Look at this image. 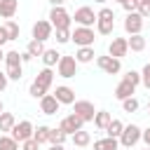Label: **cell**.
I'll use <instances>...</instances> for the list:
<instances>
[{
  "label": "cell",
  "instance_id": "35",
  "mask_svg": "<svg viewBox=\"0 0 150 150\" xmlns=\"http://www.w3.org/2000/svg\"><path fill=\"white\" fill-rule=\"evenodd\" d=\"M141 84L150 91V63H145V66H143V70H141Z\"/></svg>",
  "mask_w": 150,
  "mask_h": 150
},
{
  "label": "cell",
  "instance_id": "8",
  "mask_svg": "<svg viewBox=\"0 0 150 150\" xmlns=\"http://www.w3.org/2000/svg\"><path fill=\"white\" fill-rule=\"evenodd\" d=\"M77 61H75V56H61V61H59V66H56V73L63 77V80H70V77H75L77 75Z\"/></svg>",
  "mask_w": 150,
  "mask_h": 150
},
{
  "label": "cell",
  "instance_id": "44",
  "mask_svg": "<svg viewBox=\"0 0 150 150\" xmlns=\"http://www.w3.org/2000/svg\"><path fill=\"white\" fill-rule=\"evenodd\" d=\"M21 61H23V63H30V61H33V56H30L28 52H23V54H21Z\"/></svg>",
  "mask_w": 150,
  "mask_h": 150
},
{
  "label": "cell",
  "instance_id": "22",
  "mask_svg": "<svg viewBox=\"0 0 150 150\" xmlns=\"http://www.w3.org/2000/svg\"><path fill=\"white\" fill-rule=\"evenodd\" d=\"M117 148H120V141L117 138H110V136L94 141V150H117Z\"/></svg>",
  "mask_w": 150,
  "mask_h": 150
},
{
  "label": "cell",
  "instance_id": "14",
  "mask_svg": "<svg viewBox=\"0 0 150 150\" xmlns=\"http://www.w3.org/2000/svg\"><path fill=\"white\" fill-rule=\"evenodd\" d=\"M54 96H56V101H59L61 105H73V103L77 101V98H75V89L68 87V84H59L56 91H54Z\"/></svg>",
  "mask_w": 150,
  "mask_h": 150
},
{
  "label": "cell",
  "instance_id": "13",
  "mask_svg": "<svg viewBox=\"0 0 150 150\" xmlns=\"http://www.w3.org/2000/svg\"><path fill=\"white\" fill-rule=\"evenodd\" d=\"M129 54V40L127 38H112V42L108 45V56H115V59H124Z\"/></svg>",
  "mask_w": 150,
  "mask_h": 150
},
{
  "label": "cell",
  "instance_id": "36",
  "mask_svg": "<svg viewBox=\"0 0 150 150\" xmlns=\"http://www.w3.org/2000/svg\"><path fill=\"white\" fill-rule=\"evenodd\" d=\"M5 73H7V77L14 80V82H19V80L23 77V68H5Z\"/></svg>",
  "mask_w": 150,
  "mask_h": 150
},
{
  "label": "cell",
  "instance_id": "41",
  "mask_svg": "<svg viewBox=\"0 0 150 150\" xmlns=\"http://www.w3.org/2000/svg\"><path fill=\"white\" fill-rule=\"evenodd\" d=\"M38 148H40V145H38L33 138H30V141H26V143H21V150H38Z\"/></svg>",
  "mask_w": 150,
  "mask_h": 150
},
{
  "label": "cell",
  "instance_id": "7",
  "mask_svg": "<svg viewBox=\"0 0 150 150\" xmlns=\"http://www.w3.org/2000/svg\"><path fill=\"white\" fill-rule=\"evenodd\" d=\"M73 21L77 23V26H84V28H94L96 26V14H94V9L91 7H77L75 9V14H73Z\"/></svg>",
  "mask_w": 150,
  "mask_h": 150
},
{
  "label": "cell",
  "instance_id": "46",
  "mask_svg": "<svg viewBox=\"0 0 150 150\" xmlns=\"http://www.w3.org/2000/svg\"><path fill=\"white\" fill-rule=\"evenodd\" d=\"M47 150H66V145H49Z\"/></svg>",
  "mask_w": 150,
  "mask_h": 150
},
{
  "label": "cell",
  "instance_id": "42",
  "mask_svg": "<svg viewBox=\"0 0 150 150\" xmlns=\"http://www.w3.org/2000/svg\"><path fill=\"white\" fill-rule=\"evenodd\" d=\"M141 141L145 143V148H150V129H143V136H141Z\"/></svg>",
  "mask_w": 150,
  "mask_h": 150
},
{
  "label": "cell",
  "instance_id": "29",
  "mask_svg": "<svg viewBox=\"0 0 150 150\" xmlns=\"http://www.w3.org/2000/svg\"><path fill=\"white\" fill-rule=\"evenodd\" d=\"M2 28H5V33H7V40H19V23H16L14 19L5 21Z\"/></svg>",
  "mask_w": 150,
  "mask_h": 150
},
{
  "label": "cell",
  "instance_id": "5",
  "mask_svg": "<svg viewBox=\"0 0 150 150\" xmlns=\"http://www.w3.org/2000/svg\"><path fill=\"white\" fill-rule=\"evenodd\" d=\"M141 136H143V129L138 124H124V131L120 136V145L122 148H134L141 141Z\"/></svg>",
  "mask_w": 150,
  "mask_h": 150
},
{
  "label": "cell",
  "instance_id": "31",
  "mask_svg": "<svg viewBox=\"0 0 150 150\" xmlns=\"http://www.w3.org/2000/svg\"><path fill=\"white\" fill-rule=\"evenodd\" d=\"M112 30H115V21H101V19H96V33L98 35H112Z\"/></svg>",
  "mask_w": 150,
  "mask_h": 150
},
{
  "label": "cell",
  "instance_id": "34",
  "mask_svg": "<svg viewBox=\"0 0 150 150\" xmlns=\"http://www.w3.org/2000/svg\"><path fill=\"white\" fill-rule=\"evenodd\" d=\"M96 19H101V21H115V12L110 7H101L96 12Z\"/></svg>",
  "mask_w": 150,
  "mask_h": 150
},
{
  "label": "cell",
  "instance_id": "19",
  "mask_svg": "<svg viewBox=\"0 0 150 150\" xmlns=\"http://www.w3.org/2000/svg\"><path fill=\"white\" fill-rule=\"evenodd\" d=\"M61 56H63V54H59L56 49H45V54H42L40 59H42V63H45V68H54V66H59V61H61Z\"/></svg>",
  "mask_w": 150,
  "mask_h": 150
},
{
  "label": "cell",
  "instance_id": "40",
  "mask_svg": "<svg viewBox=\"0 0 150 150\" xmlns=\"http://www.w3.org/2000/svg\"><path fill=\"white\" fill-rule=\"evenodd\" d=\"M7 84H9V77H7V73H5V70H0V94L7 89Z\"/></svg>",
  "mask_w": 150,
  "mask_h": 150
},
{
  "label": "cell",
  "instance_id": "10",
  "mask_svg": "<svg viewBox=\"0 0 150 150\" xmlns=\"http://www.w3.org/2000/svg\"><path fill=\"white\" fill-rule=\"evenodd\" d=\"M143 23H145V19L138 14V12H131V14H127L124 16V33L127 35H138L141 30H143Z\"/></svg>",
  "mask_w": 150,
  "mask_h": 150
},
{
  "label": "cell",
  "instance_id": "49",
  "mask_svg": "<svg viewBox=\"0 0 150 150\" xmlns=\"http://www.w3.org/2000/svg\"><path fill=\"white\" fill-rule=\"evenodd\" d=\"M2 112H5V105H2V101H0V115H2Z\"/></svg>",
  "mask_w": 150,
  "mask_h": 150
},
{
  "label": "cell",
  "instance_id": "28",
  "mask_svg": "<svg viewBox=\"0 0 150 150\" xmlns=\"http://www.w3.org/2000/svg\"><path fill=\"white\" fill-rule=\"evenodd\" d=\"M26 52H28L33 59H35V56H42V54H45V42H40V40H28Z\"/></svg>",
  "mask_w": 150,
  "mask_h": 150
},
{
  "label": "cell",
  "instance_id": "11",
  "mask_svg": "<svg viewBox=\"0 0 150 150\" xmlns=\"http://www.w3.org/2000/svg\"><path fill=\"white\" fill-rule=\"evenodd\" d=\"M52 33H54V26L49 23V19H38V21L33 23V38H30V40L45 42V40L52 38Z\"/></svg>",
  "mask_w": 150,
  "mask_h": 150
},
{
  "label": "cell",
  "instance_id": "50",
  "mask_svg": "<svg viewBox=\"0 0 150 150\" xmlns=\"http://www.w3.org/2000/svg\"><path fill=\"white\" fill-rule=\"evenodd\" d=\"M141 2H145V5H150V0H141Z\"/></svg>",
  "mask_w": 150,
  "mask_h": 150
},
{
  "label": "cell",
  "instance_id": "51",
  "mask_svg": "<svg viewBox=\"0 0 150 150\" xmlns=\"http://www.w3.org/2000/svg\"><path fill=\"white\" fill-rule=\"evenodd\" d=\"M115 2H120V5H122V2H124V0H115Z\"/></svg>",
  "mask_w": 150,
  "mask_h": 150
},
{
  "label": "cell",
  "instance_id": "45",
  "mask_svg": "<svg viewBox=\"0 0 150 150\" xmlns=\"http://www.w3.org/2000/svg\"><path fill=\"white\" fill-rule=\"evenodd\" d=\"M63 2H66V0H49L52 7H63Z\"/></svg>",
  "mask_w": 150,
  "mask_h": 150
},
{
  "label": "cell",
  "instance_id": "39",
  "mask_svg": "<svg viewBox=\"0 0 150 150\" xmlns=\"http://www.w3.org/2000/svg\"><path fill=\"white\" fill-rule=\"evenodd\" d=\"M138 14H141L143 19H150V5H145V2H138Z\"/></svg>",
  "mask_w": 150,
  "mask_h": 150
},
{
  "label": "cell",
  "instance_id": "16",
  "mask_svg": "<svg viewBox=\"0 0 150 150\" xmlns=\"http://www.w3.org/2000/svg\"><path fill=\"white\" fill-rule=\"evenodd\" d=\"M134 94H136V84H134V82H129V80H124V77H122V82H120V84H117V87H115V98H117V101H120V103H122V101H124V98H131V96H134Z\"/></svg>",
  "mask_w": 150,
  "mask_h": 150
},
{
  "label": "cell",
  "instance_id": "3",
  "mask_svg": "<svg viewBox=\"0 0 150 150\" xmlns=\"http://www.w3.org/2000/svg\"><path fill=\"white\" fill-rule=\"evenodd\" d=\"M94 40H96V30L94 28L75 26V30H70V42H75L77 47H94Z\"/></svg>",
  "mask_w": 150,
  "mask_h": 150
},
{
  "label": "cell",
  "instance_id": "18",
  "mask_svg": "<svg viewBox=\"0 0 150 150\" xmlns=\"http://www.w3.org/2000/svg\"><path fill=\"white\" fill-rule=\"evenodd\" d=\"M110 122H112V115H110L108 110H96V115H94V127H96V129L105 131Z\"/></svg>",
  "mask_w": 150,
  "mask_h": 150
},
{
  "label": "cell",
  "instance_id": "23",
  "mask_svg": "<svg viewBox=\"0 0 150 150\" xmlns=\"http://www.w3.org/2000/svg\"><path fill=\"white\" fill-rule=\"evenodd\" d=\"M94 47H77V52H75V61L77 63H91L94 61Z\"/></svg>",
  "mask_w": 150,
  "mask_h": 150
},
{
  "label": "cell",
  "instance_id": "17",
  "mask_svg": "<svg viewBox=\"0 0 150 150\" xmlns=\"http://www.w3.org/2000/svg\"><path fill=\"white\" fill-rule=\"evenodd\" d=\"M19 12V0H0V16L2 19H14V14Z\"/></svg>",
  "mask_w": 150,
  "mask_h": 150
},
{
  "label": "cell",
  "instance_id": "27",
  "mask_svg": "<svg viewBox=\"0 0 150 150\" xmlns=\"http://www.w3.org/2000/svg\"><path fill=\"white\" fill-rule=\"evenodd\" d=\"M127 40H129V49H131V52H143V49H145V38H143V33L129 35Z\"/></svg>",
  "mask_w": 150,
  "mask_h": 150
},
{
  "label": "cell",
  "instance_id": "52",
  "mask_svg": "<svg viewBox=\"0 0 150 150\" xmlns=\"http://www.w3.org/2000/svg\"><path fill=\"white\" fill-rule=\"evenodd\" d=\"M148 112H150V103H148Z\"/></svg>",
  "mask_w": 150,
  "mask_h": 150
},
{
  "label": "cell",
  "instance_id": "47",
  "mask_svg": "<svg viewBox=\"0 0 150 150\" xmlns=\"http://www.w3.org/2000/svg\"><path fill=\"white\" fill-rule=\"evenodd\" d=\"M94 2H98L101 7H105V2H108V0H94Z\"/></svg>",
  "mask_w": 150,
  "mask_h": 150
},
{
  "label": "cell",
  "instance_id": "2",
  "mask_svg": "<svg viewBox=\"0 0 150 150\" xmlns=\"http://www.w3.org/2000/svg\"><path fill=\"white\" fill-rule=\"evenodd\" d=\"M47 19H49V23L54 26V30H70L73 16L68 14V9H66V7H52Z\"/></svg>",
  "mask_w": 150,
  "mask_h": 150
},
{
  "label": "cell",
  "instance_id": "43",
  "mask_svg": "<svg viewBox=\"0 0 150 150\" xmlns=\"http://www.w3.org/2000/svg\"><path fill=\"white\" fill-rule=\"evenodd\" d=\"M5 42H9V40H7V33H5V28L0 26V47H2Z\"/></svg>",
  "mask_w": 150,
  "mask_h": 150
},
{
  "label": "cell",
  "instance_id": "9",
  "mask_svg": "<svg viewBox=\"0 0 150 150\" xmlns=\"http://www.w3.org/2000/svg\"><path fill=\"white\" fill-rule=\"evenodd\" d=\"M59 129H61V131H63V134H66V136L70 138V136H73L75 131L84 129V122H82V120H80V117H77L75 112H70V115H66V117H63V120L59 122Z\"/></svg>",
  "mask_w": 150,
  "mask_h": 150
},
{
  "label": "cell",
  "instance_id": "53",
  "mask_svg": "<svg viewBox=\"0 0 150 150\" xmlns=\"http://www.w3.org/2000/svg\"><path fill=\"white\" fill-rule=\"evenodd\" d=\"M145 150H150V148H145Z\"/></svg>",
  "mask_w": 150,
  "mask_h": 150
},
{
  "label": "cell",
  "instance_id": "24",
  "mask_svg": "<svg viewBox=\"0 0 150 150\" xmlns=\"http://www.w3.org/2000/svg\"><path fill=\"white\" fill-rule=\"evenodd\" d=\"M5 68H23L21 54H19L16 49H12V52H5Z\"/></svg>",
  "mask_w": 150,
  "mask_h": 150
},
{
  "label": "cell",
  "instance_id": "20",
  "mask_svg": "<svg viewBox=\"0 0 150 150\" xmlns=\"http://www.w3.org/2000/svg\"><path fill=\"white\" fill-rule=\"evenodd\" d=\"M49 131H52V127H47V124H40V127H35V131H33V141H35L38 145H45V143H49Z\"/></svg>",
  "mask_w": 150,
  "mask_h": 150
},
{
  "label": "cell",
  "instance_id": "4",
  "mask_svg": "<svg viewBox=\"0 0 150 150\" xmlns=\"http://www.w3.org/2000/svg\"><path fill=\"white\" fill-rule=\"evenodd\" d=\"M33 131H35L33 122H30V120H21V122L14 124V129L9 131V136H12L16 143H26V141L33 138Z\"/></svg>",
  "mask_w": 150,
  "mask_h": 150
},
{
  "label": "cell",
  "instance_id": "12",
  "mask_svg": "<svg viewBox=\"0 0 150 150\" xmlns=\"http://www.w3.org/2000/svg\"><path fill=\"white\" fill-rule=\"evenodd\" d=\"M96 66L103 70V73H108V75H117L120 70H122V61L120 59H115V56H96Z\"/></svg>",
  "mask_w": 150,
  "mask_h": 150
},
{
  "label": "cell",
  "instance_id": "1",
  "mask_svg": "<svg viewBox=\"0 0 150 150\" xmlns=\"http://www.w3.org/2000/svg\"><path fill=\"white\" fill-rule=\"evenodd\" d=\"M52 84H54V70L52 68H42L38 75H35V80L30 82V87H28V94L33 96V98H42L49 89H52Z\"/></svg>",
  "mask_w": 150,
  "mask_h": 150
},
{
  "label": "cell",
  "instance_id": "25",
  "mask_svg": "<svg viewBox=\"0 0 150 150\" xmlns=\"http://www.w3.org/2000/svg\"><path fill=\"white\" fill-rule=\"evenodd\" d=\"M122 131H124V122L112 117V122H110V124H108V129H105V136H110V138H117V141H120Z\"/></svg>",
  "mask_w": 150,
  "mask_h": 150
},
{
  "label": "cell",
  "instance_id": "32",
  "mask_svg": "<svg viewBox=\"0 0 150 150\" xmlns=\"http://www.w3.org/2000/svg\"><path fill=\"white\" fill-rule=\"evenodd\" d=\"M66 141H68V136H66V134H63L59 127L49 131V145H63Z\"/></svg>",
  "mask_w": 150,
  "mask_h": 150
},
{
  "label": "cell",
  "instance_id": "21",
  "mask_svg": "<svg viewBox=\"0 0 150 150\" xmlns=\"http://www.w3.org/2000/svg\"><path fill=\"white\" fill-rule=\"evenodd\" d=\"M70 141H73L75 148H87V145L91 143V134L84 131V129H80V131H75V134L70 136Z\"/></svg>",
  "mask_w": 150,
  "mask_h": 150
},
{
  "label": "cell",
  "instance_id": "37",
  "mask_svg": "<svg viewBox=\"0 0 150 150\" xmlns=\"http://www.w3.org/2000/svg\"><path fill=\"white\" fill-rule=\"evenodd\" d=\"M138 2H141V0H124V2H122V9H124L127 14L138 12Z\"/></svg>",
  "mask_w": 150,
  "mask_h": 150
},
{
  "label": "cell",
  "instance_id": "33",
  "mask_svg": "<svg viewBox=\"0 0 150 150\" xmlns=\"http://www.w3.org/2000/svg\"><path fill=\"white\" fill-rule=\"evenodd\" d=\"M138 108H141V103H138V98H134V96L122 101V110H124V112H129V115H131V112H136Z\"/></svg>",
  "mask_w": 150,
  "mask_h": 150
},
{
  "label": "cell",
  "instance_id": "26",
  "mask_svg": "<svg viewBox=\"0 0 150 150\" xmlns=\"http://www.w3.org/2000/svg\"><path fill=\"white\" fill-rule=\"evenodd\" d=\"M14 124H16V117H14L12 112H2V115H0V134L12 131V129H14Z\"/></svg>",
  "mask_w": 150,
  "mask_h": 150
},
{
  "label": "cell",
  "instance_id": "15",
  "mask_svg": "<svg viewBox=\"0 0 150 150\" xmlns=\"http://www.w3.org/2000/svg\"><path fill=\"white\" fill-rule=\"evenodd\" d=\"M59 108H61V103L56 101L54 94H45V96L40 98V112H42V115H56Z\"/></svg>",
  "mask_w": 150,
  "mask_h": 150
},
{
  "label": "cell",
  "instance_id": "30",
  "mask_svg": "<svg viewBox=\"0 0 150 150\" xmlns=\"http://www.w3.org/2000/svg\"><path fill=\"white\" fill-rule=\"evenodd\" d=\"M21 143H16L9 134H0V150H21Z\"/></svg>",
  "mask_w": 150,
  "mask_h": 150
},
{
  "label": "cell",
  "instance_id": "38",
  "mask_svg": "<svg viewBox=\"0 0 150 150\" xmlns=\"http://www.w3.org/2000/svg\"><path fill=\"white\" fill-rule=\"evenodd\" d=\"M56 42H59V45L70 42V30H56Z\"/></svg>",
  "mask_w": 150,
  "mask_h": 150
},
{
  "label": "cell",
  "instance_id": "6",
  "mask_svg": "<svg viewBox=\"0 0 150 150\" xmlns=\"http://www.w3.org/2000/svg\"><path fill=\"white\" fill-rule=\"evenodd\" d=\"M73 112H75V115H77L82 122H94L96 108H94V103H91V101L80 98V101H75V103H73Z\"/></svg>",
  "mask_w": 150,
  "mask_h": 150
},
{
  "label": "cell",
  "instance_id": "48",
  "mask_svg": "<svg viewBox=\"0 0 150 150\" xmlns=\"http://www.w3.org/2000/svg\"><path fill=\"white\" fill-rule=\"evenodd\" d=\"M5 61V52H2V47H0V63Z\"/></svg>",
  "mask_w": 150,
  "mask_h": 150
}]
</instances>
